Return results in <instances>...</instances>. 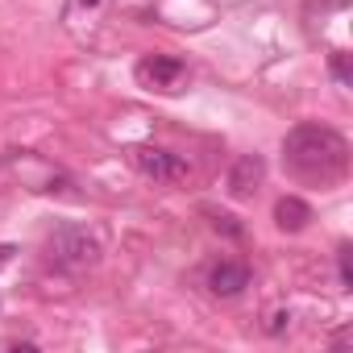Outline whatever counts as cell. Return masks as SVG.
Returning a JSON list of instances; mask_svg holds the SVG:
<instances>
[{
	"label": "cell",
	"mask_w": 353,
	"mask_h": 353,
	"mask_svg": "<svg viewBox=\"0 0 353 353\" xmlns=\"http://www.w3.org/2000/svg\"><path fill=\"white\" fill-rule=\"evenodd\" d=\"M9 258H13V245H0V266H5Z\"/></svg>",
	"instance_id": "obj_10"
},
{
	"label": "cell",
	"mask_w": 353,
	"mask_h": 353,
	"mask_svg": "<svg viewBox=\"0 0 353 353\" xmlns=\"http://www.w3.org/2000/svg\"><path fill=\"white\" fill-rule=\"evenodd\" d=\"M208 287H212V295L233 299V295H241V291L250 287V266H241V262H221V266H212Z\"/></svg>",
	"instance_id": "obj_6"
},
{
	"label": "cell",
	"mask_w": 353,
	"mask_h": 353,
	"mask_svg": "<svg viewBox=\"0 0 353 353\" xmlns=\"http://www.w3.org/2000/svg\"><path fill=\"white\" fill-rule=\"evenodd\" d=\"M83 5H96V0H83Z\"/></svg>",
	"instance_id": "obj_11"
},
{
	"label": "cell",
	"mask_w": 353,
	"mask_h": 353,
	"mask_svg": "<svg viewBox=\"0 0 353 353\" xmlns=\"http://www.w3.org/2000/svg\"><path fill=\"white\" fill-rule=\"evenodd\" d=\"M183 75H188V67H183L179 59H166V54H154V59H141V63H137V79H141L145 88L174 92V88L183 83Z\"/></svg>",
	"instance_id": "obj_4"
},
{
	"label": "cell",
	"mask_w": 353,
	"mask_h": 353,
	"mask_svg": "<svg viewBox=\"0 0 353 353\" xmlns=\"http://www.w3.org/2000/svg\"><path fill=\"white\" fill-rule=\"evenodd\" d=\"M46 254H50L54 266L79 274V270H92V266L100 262L104 245H100V237H96L92 229H83V225H59V229L46 237Z\"/></svg>",
	"instance_id": "obj_2"
},
{
	"label": "cell",
	"mask_w": 353,
	"mask_h": 353,
	"mask_svg": "<svg viewBox=\"0 0 353 353\" xmlns=\"http://www.w3.org/2000/svg\"><path fill=\"white\" fill-rule=\"evenodd\" d=\"M283 162L299 174V179H316V183H332L349 166V141L328 129V125H295L283 137Z\"/></svg>",
	"instance_id": "obj_1"
},
{
	"label": "cell",
	"mask_w": 353,
	"mask_h": 353,
	"mask_svg": "<svg viewBox=\"0 0 353 353\" xmlns=\"http://www.w3.org/2000/svg\"><path fill=\"white\" fill-rule=\"evenodd\" d=\"M341 283H345V287L353 283V270H349V250H341Z\"/></svg>",
	"instance_id": "obj_8"
},
{
	"label": "cell",
	"mask_w": 353,
	"mask_h": 353,
	"mask_svg": "<svg viewBox=\"0 0 353 353\" xmlns=\"http://www.w3.org/2000/svg\"><path fill=\"white\" fill-rule=\"evenodd\" d=\"M287 320H291L287 312H274V316H270V332H283V324H287Z\"/></svg>",
	"instance_id": "obj_9"
},
{
	"label": "cell",
	"mask_w": 353,
	"mask_h": 353,
	"mask_svg": "<svg viewBox=\"0 0 353 353\" xmlns=\"http://www.w3.org/2000/svg\"><path fill=\"white\" fill-rule=\"evenodd\" d=\"M262 179H266V162H262V154H241V158L233 162V170H229V196L245 200V196L258 192Z\"/></svg>",
	"instance_id": "obj_5"
},
{
	"label": "cell",
	"mask_w": 353,
	"mask_h": 353,
	"mask_svg": "<svg viewBox=\"0 0 353 353\" xmlns=\"http://www.w3.org/2000/svg\"><path fill=\"white\" fill-rule=\"evenodd\" d=\"M133 166L145 174V179H154V183H183L192 174V166L179 154H170L162 145H137L133 150Z\"/></svg>",
	"instance_id": "obj_3"
},
{
	"label": "cell",
	"mask_w": 353,
	"mask_h": 353,
	"mask_svg": "<svg viewBox=\"0 0 353 353\" xmlns=\"http://www.w3.org/2000/svg\"><path fill=\"white\" fill-rule=\"evenodd\" d=\"M307 221H312V208H307L299 196H283V200L274 204V225H279L283 233H299Z\"/></svg>",
	"instance_id": "obj_7"
}]
</instances>
